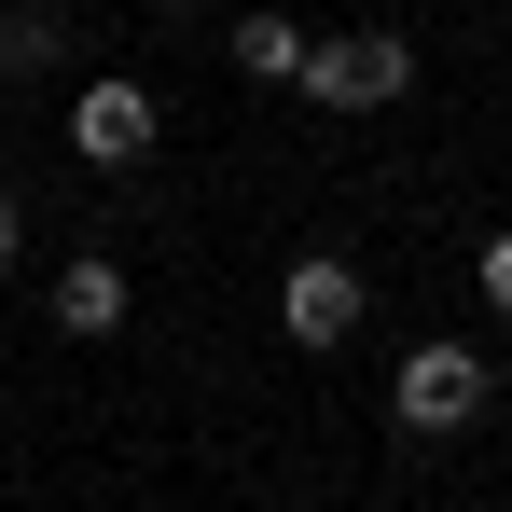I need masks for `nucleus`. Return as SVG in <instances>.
I'll use <instances>...</instances> for the list:
<instances>
[{
  "label": "nucleus",
  "mask_w": 512,
  "mask_h": 512,
  "mask_svg": "<svg viewBox=\"0 0 512 512\" xmlns=\"http://www.w3.org/2000/svg\"><path fill=\"white\" fill-rule=\"evenodd\" d=\"M291 84L319 97V111H388V97L416 84V56H402L388 28H374V42H305V70H291Z\"/></svg>",
  "instance_id": "nucleus-1"
},
{
  "label": "nucleus",
  "mask_w": 512,
  "mask_h": 512,
  "mask_svg": "<svg viewBox=\"0 0 512 512\" xmlns=\"http://www.w3.org/2000/svg\"><path fill=\"white\" fill-rule=\"evenodd\" d=\"M471 416H485V360H471V346H416V360H402V429L443 443V429H471Z\"/></svg>",
  "instance_id": "nucleus-2"
},
{
  "label": "nucleus",
  "mask_w": 512,
  "mask_h": 512,
  "mask_svg": "<svg viewBox=\"0 0 512 512\" xmlns=\"http://www.w3.org/2000/svg\"><path fill=\"white\" fill-rule=\"evenodd\" d=\"M153 125H167V111H153L139 84H84V97H70V153H84V167H139Z\"/></svg>",
  "instance_id": "nucleus-3"
},
{
  "label": "nucleus",
  "mask_w": 512,
  "mask_h": 512,
  "mask_svg": "<svg viewBox=\"0 0 512 512\" xmlns=\"http://www.w3.org/2000/svg\"><path fill=\"white\" fill-rule=\"evenodd\" d=\"M277 333H291V346H346V333H360V263H291Z\"/></svg>",
  "instance_id": "nucleus-4"
},
{
  "label": "nucleus",
  "mask_w": 512,
  "mask_h": 512,
  "mask_svg": "<svg viewBox=\"0 0 512 512\" xmlns=\"http://www.w3.org/2000/svg\"><path fill=\"white\" fill-rule=\"evenodd\" d=\"M56 333H84V346H97V333H125V263H97V250H84V263H56Z\"/></svg>",
  "instance_id": "nucleus-5"
},
{
  "label": "nucleus",
  "mask_w": 512,
  "mask_h": 512,
  "mask_svg": "<svg viewBox=\"0 0 512 512\" xmlns=\"http://www.w3.org/2000/svg\"><path fill=\"white\" fill-rule=\"evenodd\" d=\"M236 70H250V84H291V70H305V28H291V14H250V28H236Z\"/></svg>",
  "instance_id": "nucleus-6"
},
{
  "label": "nucleus",
  "mask_w": 512,
  "mask_h": 512,
  "mask_svg": "<svg viewBox=\"0 0 512 512\" xmlns=\"http://www.w3.org/2000/svg\"><path fill=\"white\" fill-rule=\"evenodd\" d=\"M0 70H56V14H0Z\"/></svg>",
  "instance_id": "nucleus-7"
},
{
  "label": "nucleus",
  "mask_w": 512,
  "mask_h": 512,
  "mask_svg": "<svg viewBox=\"0 0 512 512\" xmlns=\"http://www.w3.org/2000/svg\"><path fill=\"white\" fill-rule=\"evenodd\" d=\"M485 305L512 319V236H485Z\"/></svg>",
  "instance_id": "nucleus-8"
},
{
  "label": "nucleus",
  "mask_w": 512,
  "mask_h": 512,
  "mask_svg": "<svg viewBox=\"0 0 512 512\" xmlns=\"http://www.w3.org/2000/svg\"><path fill=\"white\" fill-rule=\"evenodd\" d=\"M14 250H28V208H14V194H0V263H14Z\"/></svg>",
  "instance_id": "nucleus-9"
}]
</instances>
